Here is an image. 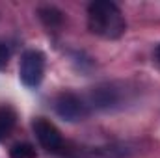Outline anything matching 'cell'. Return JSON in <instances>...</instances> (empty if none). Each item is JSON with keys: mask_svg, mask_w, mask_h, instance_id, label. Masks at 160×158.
Returning <instances> with one entry per match:
<instances>
[{"mask_svg": "<svg viewBox=\"0 0 160 158\" xmlns=\"http://www.w3.org/2000/svg\"><path fill=\"white\" fill-rule=\"evenodd\" d=\"M88 28L102 39H119L127 32V21L114 2L95 0L88 7Z\"/></svg>", "mask_w": 160, "mask_h": 158, "instance_id": "cell-1", "label": "cell"}, {"mask_svg": "<svg viewBox=\"0 0 160 158\" xmlns=\"http://www.w3.org/2000/svg\"><path fill=\"white\" fill-rule=\"evenodd\" d=\"M155 56H157V60L160 62V45L157 47V50H155Z\"/></svg>", "mask_w": 160, "mask_h": 158, "instance_id": "cell-10", "label": "cell"}, {"mask_svg": "<svg viewBox=\"0 0 160 158\" xmlns=\"http://www.w3.org/2000/svg\"><path fill=\"white\" fill-rule=\"evenodd\" d=\"M32 130H34V134H36L39 145L45 151H48V153H60V151L63 149L65 141H63L60 130L56 128V125L50 123L48 119L36 117L34 123H32Z\"/></svg>", "mask_w": 160, "mask_h": 158, "instance_id": "cell-3", "label": "cell"}, {"mask_svg": "<svg viewBox=\"0 0 160 158\" xmlns=\"http://www.w3.org/2000/svg\"><path fill=\"white\" fill-rule=\"evenodd\" d=\"M39 19L43 21V24L47 28H58L63 24V13L60 9H56L54 6H45V7H39Z\"/></svg>", "mask_w": 160, "mask_h": 158, "instance_id": "cell-7", "label": "cell"}, {"mask_svg": "<svg viewBox=\"0 0 160 158\" xmlns=\"http://www.w3.org/2000/svg\"><path fill=\"white\" fill-rule=\"evenodd\" d=\"M9 156L11 158H36V147L32 143H15L9 149Z\"/></svg>", "mask_w": 160, "mask_h": 158, "instance_id": "cell-8", "label": "cell"}, {"mask_svg": "<svg viewBox=\"0 0 160 158\" xmlns=\"http://www.w3.org/2000/svg\"><path fill=\"white\" fill-rule=\"evenodd\" d=\"M9 48H8V45H4V43H0V69H4L6 65H8V62H9Z\"/></svg>", "mask_w": 160, "mask_h": 158, "instance_id": "cell-9", "label": "cell"}, {"mask_svg": "<svg viewBox=\"0 0 160 158\" xmlns=\"http://www.w3.org/2000/svg\"><path fill=\"white\" fill-rule=\"evenodd\" d=\"M15 123H17V114H15V110H13L11 106L2 104V106H0V141L6 140V138L11 134Z\"/></svg>", "mask_w": 160, "mask_h": 158, "instance_id": "cell-6", "label": "cell"}, {"mask_svg": "<svg viewBox=\"0 0 160 158\" xmlns=\"http://www.w3.org/2000/svg\"><path fill=\"white\" fill-rule=\"evenodd\" d=\"M54 110L56 114L65 121H82L88 116V104L80 99L78 95L67 91V93H60L54 101Z\"/></svg>", "mask_w": 160, "mask_h": 158, "instance_id": "cell-4", "label": "cell"}, {"mask_svg": "<svg viewBox=\"0 0 160 158\" xmlns=\"http://www.w3.org/2000/svg\"><path fill=\"white\" fill-rule=\"evenodd\" d=\"M19 77L26 87H38L45 77V54L41 50H26L21 58Z\"/></svg>", "mask_w": 160, "mask_h": 158, "instance_id": "cell-2", "label": "cell"}, {"mask_svg": "<svg viewBox=\"0 0 160 158\" xmlns=\"http://www.w3.org/2000/svg\"><path fill=\"white\" fill-rule=\"evenodd\" d=\"M89 101L97 108H114L119 102V91L114 86H99L89 93Z\"/></svg>", "mask_w": 160, "mask_h": 158, "instance_id": "cell-5", "label": "cell"}]
</instances>
